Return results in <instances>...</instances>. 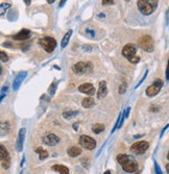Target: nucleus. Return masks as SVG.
I'll return each mask as SVG.
<instances>
[{
  "mask_svg": "<svg viewBox=\"0 0 169 174\" xmlns=\"http://www.w3.org/2000/svg\"><path fill=\"white\" fill-rule=\"evenodd\" d=\"M117 161H118V163L122 166L123 170L127 173H134L135 171L138 169L137 161L135 160L134 158H132V156L127 155V154H124V153L118 154Z\"/></svg>",
  "mask_w": 169,
  "mask_h": 174,
  "instance_id": "f257e3e1",
  "label": "nucleus"
},
{
  "mask_svg": "<svg viewBox=\"0 0 169 174\" xmlns=\"http://www.w3.org/2000/svg\"><path fill=\"white\" fill-rule=\"evenodd\" d=\"M159 0H137V5L139 11L144 16H149L157 9Z\"/></svg>",
  "mask_w": 169,
  "mask_h": 174,
  "instance_id": "f03ea898",
  "label": "nucleus"
},
{
  "mask_svg": "<svg viewBox=\"0 0 169 174\" xmlns=\"http://www.w3.org/2000/svg\"><path fill=\"white\" fill-rule=\"evenodd\" d=\"M39 44L42 46V48L47 52H52L56 47V41L52 37H43L39 40Z\"/></svg>",
  "mask_w": 169,
  "mask_h": 174,
  "instance_id": "7ed1b4c3",
  "label": "nucleus"
},
{
  "mask_svg": "<svg viewBox=\"0 0 169 174\" xmlns=\"http://www.w3.org/2000/svg\"><path fill=\"white\" fill-rule=\"evenodd\" d=\"M72 70L75 74H85L88 72H92L93 66L90 62H78L72 67Z\"/></svg>",
  "mask_w": 169,
  "mask_h": 174,
  "instance_id": "20e7f679",
  "label": "nucleus"
},
{
  "mask_svg": "<svg viewBox=\"0 0 169 174\" xmlns=\"http://www.w3.org/2000/svg\"><path fill=\"white\" fill-rule=\"evenodd\" d=\"M139 47H140L142 50L146 51V52H151L153 51V38L150 36H143L139 39Z\"/></svg>",
  "mask_w": 169,
  "mask_h": 174,
  "instance_id": "39448f33",
  "label": "nucleus"
},
{
  "mask_svg": "<svg viewBox=\"0 0 169 174\" xmlns=\"http://www.w3.org/2000/svg\"><path fill=\"white\" fill-rule=\"evenodd\" d=\"M149 144L148 142L146 141H139L137 143H135L132 145L131 147V151L132 153L137 154V155H140V154H143L146 152V150L148 149Z\"/></svg>",
  "mask_w": 169,
  "mask_h": 174,
  "instance_id": "423d86ee",
  "label": "nucleus"
},
{
  "mask_svg": "<svg viewBox=\"0 0 169 174\" xmlns=\"http://www.w3.org/2000/svg\"><path fill=\"white\" fill-rule=\"evenodd\" d=\"M79 144L87 150H93L96 147V141L87 134H83L79 138Z\"/></svg>",
  "mask_w": 169,
  "mask_h": 174,
  "instance_id": "0eeeda50",
  "label": "nucleus"
},
{
  "mask_svg": "<svg viewBox=\"0 0 169 174\" xmlns=\"http://www.w3.org/2000/svg\"><path fill=\"white\" fill-rule=\"evenodd\" d=\"M163 87V82L161 79H156L153 84H151L149 87L146 89V95L148 97H153L157 94H159V92L161 91Z\"/></svg>",
  "mask_w": 169,
  "mask_h": 174,
  "instance_id": "6e6552de",
  "label": "nucleus"
},
{
  "mask_svg": "<svg viewBox=\"0 0 169 174\" xmlns=\"http://www.w3.org/2000/svg\"><path fill=\"white\" fill-rule=\"evenodd\" d=\"M137 48L138 47L133 43L126 44V45L123 47V49H122V55H123L124 57H126L127 60H129V58L134 57V56L136 55Z\"/></svg>",
  "mask_w": 169,
  "mask_h": 174,
  "instance_id": "1a4fd4ad",
  "label": "nucleus"
},
{
  "mask_svg": "<svg viewBox=\"0 0 169 174\" xmlns=\"http://www.w3.org/2000/svg\"><path fill=\"white\" fill-rule=\"evenodd\" d=\"M42 141H43V143L45 144V145L52 147V146H55L56 144L60 142V138H58V136H55V134H46V136L43 137Z\"/></svg>",
  "mask_w": 169,
  "mask_h": 174,
  "instance_id": "9d476101",
  "label": "nucleus"
},
{
  "mask_svg": "<svg viewBox=\"0 0 169 174\" xmlns=\"http://www.w3.org/2000/svg\"><path fill=\"white\" fill-rule=\"evenodd\" d=\"M25 134H26V129L25 128H21L19 130L18 134V139H17L16 142V149L18 152H21L22 149H23V145H24V140H25Z\"/></svg>",
  "mask_w": 169,
  "mask_h": 174,
  "instance_id": "9b49d317",
  "label": "nucleus"
},
{
  "mask_svg": "<svg viewBox=\"0 0 169 174\" xmlns=\"http://www.w3.org/2000/svg\"><path fill=\"white\" fill-rule=\"evenodd\" d=\"M78 91H79L80 93H84V94L89 95V96H92V95L95 94L94 85H93L92 84H89V82L80 85L79 87H78Z\"/></svg>",
  "mask_w": 169,
  "mask_h": 174,
  "instance_id": "f8f14e48",
  "label": "nucleus"
},
{
  "mask_svg": "<svg viewBox=\"0 0 169 174\" xmlns=\"http://www.w3.org/2000/svg\"><path fill=\"white\" fill-rule=\"evenodd\" d=\"M26 76H27V72H25V71H23V72H20L18 75H17L16 78L14 79V82H13V89L15 91H17V90L19 89V88H20L22 82L25 79Z\"/></svg>",
  "mask_w": 169,
  "mask_h": 174,
  "instance_id": "ddd939ff",
  "label": "nucleus"
},
{
  "mask_svg": "<svg viewBox=\"0 0 169 174\" xmlns=\"http://www.w3.org/2000/svg\"><path fill=\"white\" fill-rule=\"evenodd\" d=\"M30 36H31V33L28 30V29H22V30L19 31L18 33H16L15 36H13V39L17 41H25L30 38Z\"/></svg>",
  "mask_w": 169,
  "mask_h": 174,
  "instance_id": "4468645a",
  "label": "nucleus"
},
{
  "mask_svg": "<svg viewBox=\"0 0 169 174\" xmlns=\"http://www.w3.org/2000/svg\"><path fill=\"white\" fill-rule=\"evenodd\" d=\"M107 82H99V89L97 92V98L98 99H102L107 96Z\"/></svg>",
  "mask_w": 169,
  "mask_h": 174,
  "instance_id": "2eb2a0df",
  "label": "nucleus"
},
{
  "mask_svg": "<svg viewBox=\"0 0 169 174\" xmlns=\"http://www.w3.org/2000/svg\"><path fill=\"white\" fill-rule=\"evenodd\" d=\"M67 152L70 156H72V158H76L79 154H82V148L78 146H73L68 149Z\"/></svg>",
  "mask_w": 169,
  "mask_h": 174,
  "instance_id": "dca6fc26",
  "label": "nucleus"
},
{
  "mask_svg": "<svg viewBox=\"0 0 169 174\" xmlns=\"http://www.w3.org/2000/svg\"><path fill=\"white\" fill-rule=\"evenodd\" d=\"M52 170L55 171H58L60 174H69V169H68L66 166H63V165H53L52 167Z\"/></svg>",
  "mask_w": 169,
  "mask_h": 174,
  "instance_id": "f3484780",
  "label": "nucleus"
},
{
  "mask_svg": "<svg viewBox=\"0 0 169 174\" xmlns=\"http://www.w3.org/2000/svg\"><path fill=\"white\" fill-rule=\"evenodd\" d=\"M83 106L85 107V109H90V107L94 106L95 104V101L94 99H93L92 97H86L84 100H83Z\"/></svg>",
  "mask_w": 169,
  "mask_h": 174,
  "instance_id": "a211bd4d",
  "label": "nucleus"
},
{
  "mask_svg": "<svg viewBox=\"0 0 169 174\" xmlns=\"http://www.w3.org/2000/svg\"><path fill=\"white\" fill-rule=\"evenodd\" d=\"M71 36H72V30L70 29V30H68L67 33H66V35L64 36V38H63V40H62V42H61V46H62V48H65L66 46L68 45Z\"/></svg>",
  "mask_w": 169,
  "mask_h": 174,
  "instance_id": "6ab92c4d",
  "label": "nucleus"
},
{
  "mask_svg": "<svg viewBox=\"0 0 169 174\" xmlns=\"http://www.w3.org/2000/svg\"><path fill=\"white\" fill-rule=\"evenodd\" d=\"M35 151L37 153H39V158H40L41 161L45 160V158H47L48 156V152L46 150H44L42 147H38V148L35 149Z\"/></svg>",
  "mask_w": 169,
  "mask_h": 174,
  "instance_id": "aec40b11",
  "label": "nucleus"
},
{
  "mask_svg": "<svg viewBox=\"0 0 169 174\" xmlns=\"http://www.w3.org/2000/svg\"><path fill=\"white\" fill-rule=\"evenodd\" d=\"M104 130V124L97 123V124H94V125L92 126V131L94 132V134H101Z\"/></svg>",
  "mask_w": 169,
  "mask_h": 174,
  "instance_id": "412c9836",
  "label": "nucleus"
},
{
  "mask_svg": "<svg viewBox=\"0 0 169 174\" xmlns=\"http://www.w3.org/2000/svg\"><path fill=\"white\" fill-rule=\"evenodd\" d=\"M77 114H78L77 111H65L63 113V117L67 120H70V119L74 118Z\"/></svg>",
  "mask_w": 169,
  "mask_h": 174,
  "instance_id": "4be33fe9",
  "label": "nucleus"
},
{
  "mask_svg": "<svg viewBox=\"0 0 169 174\" xmlns=\"http://www.w3.org/2000/svg\"><path fill=\"white\" fill-rule=\"evenodd\" d=\"M9 7H11V3H9V2H4V3L0 4V16H3Z\"/></svg>",
  "mask_w": 169,
  "mask_h": 174,
  "instance_id": "5701e85b",
  "label": "nucleus"
},
{
  "mask_svg": "<svg viewBox=\"0 0 169 174\" xmlns=\"http://www.w3.org/2000/svg\"><path fill=\"white\" fill-rule=\"evenodd\" d=\"M9 156V152H7V149L3 145H0V161L4 160L5 158Z\"/></svg>",
  "mask_w": 169,
  "mask_h": 174,
  "instance_id": "b1692460",
  "label": "nucleus"
},
{
  "mask_svg": "<svg viewBox=\"0 0 169 174\" xmlns=\"http://www.w3.org/2000/svg\"><path fill=\"white\" fill-rule=\"evenodd\" d=\"M7 61H9V55H7L4 51L0 50V62L5 63V62H7Z\"/></svg>",
  "mask_w": 169,
  "mask_h": 174,
  "instance_id": "393cba45",
  "label": "nucleus"
},
{
  "mask_svg": "<svg viewBox=\"0 0 169 174\" xmlns=\"http://www.w3.org/2000/svg\"><path fill=\"white\" fill-rule=\"evenodd\" d=\"M9 166H11V160H9V158L7 156L4 160H2V167L4 169H9Z\"/></svg>",
  "mask_w": 169,
  "mask_h": 174,
  "instance_id": "a878e982",
  "label": "nucleus"
},
{
  "mask_svg": "<svg viewBox=\"0 0 169 174\" xmlns=\"http://www.w3.org/2000/svg\"><path fill=\"white\" fill-rule=\"evenodd\" d=\"M0 129L2 130H5L7 131L9 129V123L7 121H3V122H0Z\"/></svg>",
  "mask_w": 169,
  "mask_h": 174,
  "instance_id": "bb28decb",
  "label": "nucleus"
},
{
  "mask_svg": "<svg viewBox=\"0 0 169 174\" xmlns=\"http://www.w3.org/2000/svg\"><path fill=\"white\" fill-rule=\"evenodd\" d=\"M125 91H126V84L123 82L119 87V94H123V93H125Z\"/></svg>",
  "mask_w": 169,
  "mask_h": 174,
  "instance_id": "cd10ccee",
  "label": "nucleus"
},
{
  "mask_svg": "<svg viewBox=\"0 0 169 174\" xmlns=\"http://www.w3.org/2000/svg\"><path fill=\"white\" fill-rule=\"evenodd\" d=\"M129 62H131L132 64H137V63H139V61H140V57H139L138 55H135L134 57H132V58H129Z\"/></svg>",
  "mask_w": 169,
  "mask_h": 174,
  "instance_id": "c85d7f7f",
  "label": "nucleus"
},
{
  "mask_svg": "<svg viewBox=\"0 0 169 174\" xmlns=\"http://www.w3.org/2000/svg\"><path fill=\"white\" fill-rule=\"evenodd\" d=\"M101 4L102 5H112L114 4V0H102Z\"/></svg>",
  "mask_w": 169,
  "mask_h": 174,
  "instance_id": "c756f323",
  "label": "nucleus"
},
{
  "mask_svg": "<svg viewBox=\"0 0 169 174\" xmlns=\"http://www.w3.org/2000/svg\"><path fill=\"white\" fill-rule=\"evenodd\" d=\"M147 74H148V71H146V72H145V73H144V75H143V77H142V79L140 80V82H138V85H136V89H137V88H139V85H142V82H144V80H145V78H146V76H147Z\"/></svg>",
  "mask_w": 169,
  "mask_h": 174,
  "instance_id": "7c9ffc66",
  "label": "nucleus"
},
{
  "mask_svg": "<svg viewBox=\"0 0 169 174\" xmlns=\"http://www.w3.org/2000/svg\"><path fill=\"white\" fill-rule=\"evenodd\" d=\"M155 168H156V173L157 174H163L162 170H161L160 166H159V164L157 163V162H155Z\"/></svg>",
  "mask_w": 169,
  "mask_h": 174,
  "instance_id": "2f4dec72",
  "label": "nucleus"
},
{
  "mask_svg": "<svg viewBox=\"0 0 169 174\" xmlns=\"http://www.w3.org/2000/svg\"><path fill=\"white\" fill-rule=\"evenodd\" d=\"M86 33H87V35L90 36V38H91V39H93L95 37V33L93 30H91V29H89V28L86 29Z\"/></svg>",
  "mask_w": 169,
  "mask_h": 174,
  "instance_id": "473e14b6",
  "label": "nucleus"
},
{
  "mask_svg": "<svg viewBox=\"0 0 169 174\" xmlns=\"http://www.w3.org/2000/svg\"><path fill=\"white\" fill-rule=\"evenodd\" d=\"M129 112H131V107H127L125 111L123 112V117H124V118H127V117H129Z\"/></svg>",
  "mask_w": 169,
  "mask_h": 174,
  "instance_id": "72a5a7b5",
  "label": "nucleus"
},
{
  "mask_svg": "<svg viewBox=\"0 0 169 174\" xmlns=\"http://www.w3.org/2000/svg\"><path fill=\"white\" fill-rule=\"evenodd\" d=\"M55 84H52V85H50V94L51 95H53V94H55Z\"/></svg>",
  "mask_w": 169,
  "mask_h": 174,
  "instance_id": "f704fd0d",
  "label": "nucleus"
},
{
  "mask_svg": "<svg viewBox=\"0 0 169 174\" xmlns=\"http://www.w3.org/2000/svg\"><path fill=\"white\" fill-rule=\"evenodd\" d=\"M4 98H5V94H4V93H2V94H0V102H1L2 100L4 99Z\"/></svg>",
  "mask_w": 169,
  "mask_h": 174,
  "instance_id": "c9c22d12",
  "label": "nucleus"
},
{
  "mask_svg": "<svg viewBox=\"0 0 169 174\" xmlns=\"http://www.w3.org/2000/svg\"><path fill=\"white\" fill-rule=\"evenodd\" d=\"M66 1H67V0H61V2H60V7H63L64 4L66 3Z\"/></svg>",
  "mask_w": 169,
  "mask_h": 174,
  "instance_id": "e433bc0d",
  "label": "nucleus"
},
{
  "mask_svg": "<svg viewBox=\"0 0 169 174\" xmlns=\"http://www.w3.org/2000/svg\"><path fill=\"white\" fill-rule=\"evenodd\" d=\"M24 2H25V4H26V5H30L31 0H24Z\"/></svg>",
  "mask_w": 169,
  "mask_h": 174,
  "instance_id": "4c0bfd02",
  "label": "nucleus"
},
{
  "mask_svg": "<svg viewBox=\"0 0 169 174\" xmlns=\"http://www.w3.org/2000/svg\"><path fill=\"white\" fill-rule=\"evenodd\" d=\"M167 127H168V125H166V126H165V128H163L162 132H161V138H162V137H163V134H164V132H165V130H166V128H167Z\"/></svg>",
  "mask_w": 169,
  "mask_h": 174,
  "instance_id": "58836bf2",
  "label": "nucleus"
},
{
  "mask_svg": "<svg viewBox=\"0 0 169 174\" xmlns=\"http://www.w3.org/2000/svg\"><path fill=\"white\" fill-rule=\"evenodd\" d=\"M140 137H143V134H139V136H134V138H135V139H138V138H140Z\"/></svg>",
  "mask_w": 169,
  "mask_h": 174,
  "instance_id": "ea45409f",
  "label": "nucleus"
},
{
  "mask_svg": "<svg viewBox=\"0 0 169 174\" xmlns=\"http://www.w3.org/2000/svg\"><path fill=\"white\" fill-rule=\"evenodd\" d=\"M55 0H47V2H48V3H53V2H55Z\"/></svg>",
  "mask_w": 169,
  "mask_h": 174,
  "instance_id": "a19ab883",
  "label": "nucleus"
},
{
  "mask_svg": "<svg viewBox=\"0 0 169 174\" xmlns=\"http://www.w3.org/2000/svg\"><path fill=\"white\" fill-rule=\"evenodd\" d=\"M166 171H167V172H169V166H168V164L166 165Z\"/></svg>",
  "mask_w": 169,
  "mask_h": 174,
  "instance_id": "79ce46f5",
  "label": "nucleus"
},
{
  "mask_svg": "<svg viewBox=\"0 0 169 174\" xmlns=\"http://www.w3.org/2000/svg\"><path fill=\"white\" fill-rule=\"evenodd\" d=\"M166 80H168V71H166Z\"/></svg>",
  "mask_w": 169,
  "mask_h": 174,
  "instance_id": "37998d69",
  "label": "nucleus"
},
{
  "mask_svg": "<svg viewBox=\"0 0 169 174\" xmlns=\"http://www.w3.org/2000/svg\"><path fill=\"white\" fill-rule=\"evenodd\" d=\"M104 174H111V171H106V172H104Z\"/></svg>",
  "mask_w": 169,
  "mask_h": 174,
  "instance_id": "c03bdc74",
  "label": "nucleus"
},
{
  "mask_svg": "<svg viewBox=\"0 0 169 174\" xmlns=\"http://www.w3.org/2000/svg\"><path fill=\"white\" fill-rule=\"evenodd\" d=\"M2 74V68H1V66H0V75Z\"/></svg>",
  "mask_w": 169,
  "mask_h": 174,
  "instance_id": "a18cd8bd",
  "label": "nucleus"
},
{
  "mask_svg": "<svg viewBox=\"0 0 169 174\" xmlns=\"http://www.w3.org/2000/svg\"><path fill=\"white\" fill-rule=\"evenodd\" d=\"M125 1H129V0H125Z\"/></svg>",
  "mask_w": 169,
  "mask_h": 174,
  "instance_id": "49530a36",
  "label": "nucleus"
},
{
  "mask_svg": "<svg viewBox=\"0 0 169 174\" xmlns=\"http://www.w3.org/2000/svg\"><path fill=\"white\" fill-rule=\"evenodd\" d=\"M21 174H22V173H21Z\"/></svg>",
  "mask_w": 169,
  "mask_h": 174,
  "instance_id": "de8ad7c7",
  "label": "nucleus"
}]
</instances>
